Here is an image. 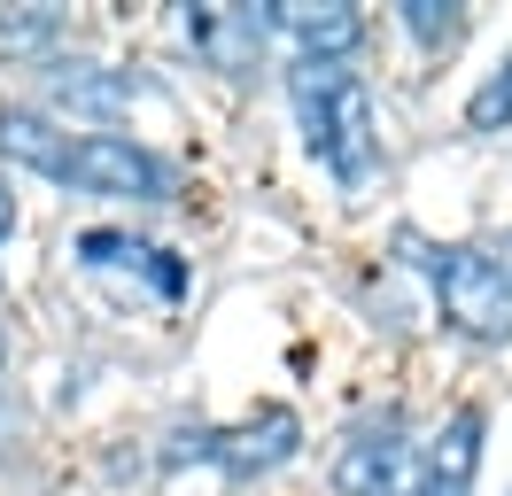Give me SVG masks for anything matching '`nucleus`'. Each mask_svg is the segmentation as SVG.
Segmentation results:
<instances>
[{
    "label": "nucleus",
    "instance_id": "7",
    "mask_svg": "<svg viewBox=\"0 0 512 496\" xmlns=\"http://www.w3.org/2000/svg\"><path fill=\"white\" fill-rule=\"evenodd\" d=\"M187 39L218 70H249L272 39V8H187Z\"/></svg>",
    "mask_w": 512,
    "mask_h": 496
},
{
    "label": "nucleus",
    "instance_id": "11",
    "mask_svg": "<svg viewBox=\"0 0 512 496\" xmlns=\"http://www.w3.org/2000/svg\"><path fill=\"white\" fill-rule=\"evenodd\" d=\"M86 264H94V272H109V264H125V272H148L163 287V295H179V264H156L163 248H148V241H117V233H86Z\"/></svg>",
    "mask_w": 512,
    "mask_h": 496
},
{
    "label": "nucleus",
    "instance_id": "8",
    "mask_svg": "<svg viewBox=\"0 0 512 496\" xmlns=\"http://www.w3.org/2000/svg\"><path fill=\"white\" fill-rule=\"evenodd\" d=\"M295 411H264V419H256V427H241V434H202V442H194V450H202V458H218L225 473H241V481H249V473H272V465H288L295 458Z\"/></svg>",
    "mask_w": 512,
    "mask_h": 496
},
{
    "label": "nucleus",
    "instance_id": "5",
    "mask_svg": "<svg viewBox=\"0 0 512 496\" xmlns=\"http://www.w3.org/2000/svg\"><path fill=\"white\" fill-rule=\"evenodd\" d=\"M474 473H481V403H458L435 442L412 458V496H474Z\"/></svg>",
    "mask_w": 512,
    "mask_h": 496
},
{
    "label": "nucleus",
    "instance_id": "15",
    "mask_svg": "<svg viewBox=\"0 0 512 496\" xmlns=\"http://www.w3.org/2000/svg\"><path fill=\"white\" fill-rule=\"evenodd\" d=\"M8 233H16V186L0 179V256H8Z\"/></svg>",
    "mask_w": 512,
    "mask_h": 496
},
{
    "label": "nucleus",
    "instance_id": "9",
    "mask_svg": "<svg viewBox=\"0 0 512 496\" xmlns=\"http://www.w3.org/2000/svg\"><path fill=\"white\" fill-rule=\"evenodd\" d=\"M63 148H70V132H55L39 109H0V163L55 179V171H63Z\"/></svg>",
    "mask_w": 512,
    "mask_h": 496
},
{
    "label": "nucleus",
    "instance_id": "6",
    "mask_svg": "<svg viewBox=\"0 0 512 496\" xmlns=\"http://www.w3.org/2000/svg\"><path fill=\"white\" fill-rule=\"evenodd\" d=\"M272 31L295 39V62H350L365 47V16L350 0H280Z\"/></svg>",
    "mask_w": 512,
    "mask_h": 496
},
{
    "label": "nucleus",
    "instance_id": "3",
    "mask_svg": "<svg viewBox=\"0 0 512 496\" xmlns=\"http://www.w3.org/2000/svg\"><path fill=\"white\" fill-rule=\"evenodd\" d=\"M55 186L70 194H101V202H171V163L156 148H140L132 132H78L63 148Z\"/></svg>",
    "mask_w": 512,
    "mask_h": 496
},
{
    "label": "nucleus",
    "instance_id": "4",
    "mask_svg": "<svg viewBox=\"0 0 512 496\" xmlns=\"http://www.w3.org/2000/svg\"><path fill=\"white\" fill-rule=\"evenodd\" d=\"M412 458H419V442L404 434V419L381 411L373 427H357L334 450V489L342 496H412Z\"/></svg>",
    "mask_w": 512,
    "mask_h": 496
},
{
    "label": "nucleus",
    "instance_id": "1",
    "mask_svg": "<svg viewBox=\"0 0 512 496\" xmlns=\"http://www.w3.org/2000/svg\"><path fill=\"white\" fill-rule=\"evenodd\" d=\"M288 101H295V124L334 179L350 186H373L381 171V117H373V86L342 70V62H295L288 70Z\"/></svg>",
    "mask_w": 512,
    "mask_h": 496
},
{
    "label": "nucleus",
    "instance_id": "12",
    "mask_svg": "<svg viewBox=\"0 0 512 496\" xmlns=\"http://www.w3.org/2000/svg\"><path fill=\"white\" fill-rule=\"evenodd\" d=\"M55 39H63V16H55V8H0V55L32 62V55H47Z\"/></svg>",
    "mask_w": 512,
    "mask_h": 496
},
{
    "label": "nucleus",
    "instance_id": "17",
    "mask_svg": "<svg viewBox=\"0 0 512 496\" xmlns=\"http://www.w3.org/2000/svg\"><path fill=\"white\" fill-rule=\"evenodd\" d=\"M0 349H8V341H0Z\"/></svg>",
    "mask_w": 512,
    "mask_h": 496
},
{
    "label": "nucleus",
    "instance_id": "14",
    "mask_svg": "<svg viewBox=\"0 0 512 496\" xmlns=\"http://www.w3.org/2000/svg\"><path fill=\"white\" fill-rule=\"evenodd\" d=\"M466 124H474V132H497V124H512V62L474 93V101H466Z\"/></svg>",
    "mask_w": 512,
    "mask_h": 496
},
{
    "label": "nucleus",
    "instance_id": "10",
    "mask_svg": "<svg viewBox=\"0 0 512 496\" xmlns=\"http://www.w3.org/2000/svg\"><path fill=\"white\" fill-rule=\"evenodd\" d=\"M55 93H63L70 109H86V117H109V109H125L132 86L125 78H109L101 62H55Z\"/></svg>",
    "mask_w": 512,
    "mask_h": 496
},
{
    "label": "nucleus",
    "instance_id": "16",
    "mask_svg": "<svg viewBox=\"0 0 512 496\" xmlns=\"http://www.w3.org/2000/svg\"><path fill=\"white\" fill-rule=\"evenodd\" d=\"M489 256H497V264H505V272H512V233H505V241H497V248H489Z\"/></svg>",
    "mask_w": 512,
    "mask_h": 496
},
{
    "label": "nucleus",
    "instance_id": "13",
    "mask_svg": "<svg viewBox=\"0 0 512 496\" xmlns=\"http://www.w3.org/2000/svg\"><path fill=\"white\" fill-rule=\"evenodd\" d=\"M404 31H412L419 47H450L458 39V8L450 0H404Z\"/></svg>",
    "mask_w": 512,
    "mask_h": 496
},
{
    "label": "nucleus",
    "instance_id": "2",
    "mask_svg": "<svg viewBox=\"0 0 512 496\" xmlns=\"http://www.w3.org/2000/svg\"><path fill=\"white\" fill-rule=\"evenodd\" d=\"M412 248V264L427 272V287H435V303H443V318L458 326V334L474 341H512V272L489 256V248L474 241H404Z\"/></svg>",
    "mask_w": 512,
    "mask_h": 496
}]
</instances>
